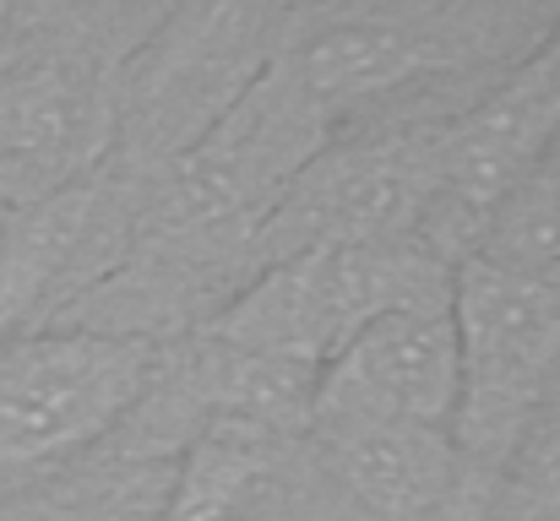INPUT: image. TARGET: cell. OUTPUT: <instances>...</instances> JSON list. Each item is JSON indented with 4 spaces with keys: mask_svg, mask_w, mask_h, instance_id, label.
<instances>
[{
    "mask_svg": "<svg viewBox=\"0 0 560 521\" xmlns=\"http://www.w3.org/2000/svg\"><path fill=\"white\" fill-rule=\"evenodd\" d=\"M446 305L457 332L452 446L490 495L517 440L560 396V267L463 256L452 261Z\"/></svg>",
    "mask_w": 560,
    "mask_h": 521,
    "instance_id": "2",
    "label": "cell"
},
{
    "mask_svg": "<svg viewBox=\"0 0 560 521\" xmlns=\"http://www.w3.org/2000/svg\"><path fill=\"white\" fill-rule=\"evenodd\" d=\"M485 521H560V396L506 457Z\"/></svg>",
    "mask_w": 560,
    "mask_h": 521,
    "instance_id": "15",
    "label": "cell"
},
{
    "mask_svg": "<svg viewBox=\"0 0 560 521\" xmlns=\"http://www.w3.org/2000/svg\"><path fill=\"white\" fill-rule=\"evenodd\" d=\"M457 413V332L446 294L381 310L354 332L311 396V429L332 435L354 424H424L452 429Z\"/></svg>",
    "mask_w": 560,
    "mask_h": 521,
    "instance_id": "8",
    "label": "cell"
},
{
    "mask_svg": "<svg viewBox=\"0 0 560 521\" xmlns=\"http://www.w3.org/2000/svg\"><path fill=\"white\" fill-rule=\"evenodd\" d=\"M164 347L137 332H27L0 343V484L49 467L148 402Z\"/></svg>",
    "mask_w": 560,
    "mask_h": 521,
    "instance_id": "4",
    "label": "cell"
},
{
    "mask_svg": "<svg viewBox=\"0 0 560 521\" xmlns=\"http://www.w3.org/2000/svg\"><path fill=\"white\" fill-rule=\"evenodd\" d=\"M5 27H11V0H0V38H5Z\"/></svg>",
    "mask_w": 560,
    "mask_h": 521,
    "instance_id": "16",
    "label": "cell"
},
{
    "mask_svg": "<svg viewBox=\"0 0 560 521\" xmlns=\"http://www.w3.org/2000/svg\"><path fill=\"white\" fill-rule=\"evenodd\" d=\"M294 66L305 87L327 109H338L349 98H371V93L397 87L402 76H413L424 66V44L392 22H343L311 38L305 49H294Z\"/></svg>",
    "mask_w": 560,
    "mask_h": 521,
    "instance_id": "13",
    "label": "cell"
},
{
    "mask_svg": "<svg viewBox=\"0 0 560 521\" xmlns=\"http://www.w3.org/2000/svg\"><path fill=\"white\" fill-rule=\"evenodd\" d=\"M98 223V185L77 179L33 196L0 217V338L33 327L38 310L71 283Z\"/></svg>",
    "mask_w": 560,
    "mask_h": 521,
    "instance_id": "11",
    "label": "cell"
},
{
    "mask_svg": "<svg viewBox=\"0 0 560 521\" xmlns=\"http://www.w3.org/2000/svg\"><path fill=\"white\" fill-rule=\"evenodd\" d=\"M272 435L240 418H207L186 446L164 521H261Z\"/></svg>",
    "mask_w": 560,
    "mask_h": 521,
    "instance_id": "12",
    "label": "cell"
},
{
    "mask_svg": "<svg viewBox=\"0 0 560 521\" xmlns=\"http://www.w3.org/2000/svg\"><path fill=\"white\" fill-rule=\"evenodd\" d=\"M327 126L332 109L305 87L294 55H267L250 87L159 169L142 234L153 250H250L278 196L327 147Z\"/></svg>",
    "mask_w": 560,
    "mask_h": 521,
    "instance_id": "1",
    "label": "cell"
},
{
    "mask_svg": "<svg viewBox=\"0 0 560 521\" xmlns=\"http://www.w3.org/2000/svg\"><path fill=\"white\" fill-rule=\"evenodd\" d=\"M104 142H115V109L71 71L33 66L0 82V190L16 206L88 179Z\"/></svg>",
    "mask_w": 560,
    "mask_h": 521,
    "instance_id": "9",
    "label": "cell"
},
{
    "mask_svg": "<svg viewBox=\"0 0 560 521\" xmlns=\"http://www.w3.org/2000/svg\"><path fill=\"white\" fill-rule=\"evenodd\" d=\"M261 66V0H186L131 60L126 93L109 104L115 131L137 158L164 169L250 87Z\"/></svg>",
    "mask_w": 560,
    "mask_h": 521,
    "instance_id": "5",
    "label": "cell"
},
{
    "mask_svg": "<svg viewBox=\"0 0 560 521\" xmlns=\"http://www.w3.org/2000/svg\"><path fill=\"white\" fill-rule=\"evenodd\" d=\"M560 131V49L523 66L501 93L474 104L457 126L435 131L430 201L419 239L452 267L479 250L495 206L534 169L545 142Z\"/></svg>",
    "mask_w": 560,
    "mask_h": 521,
    "instance_id": "6",
    "label": "cell"
},
{
    "mask_svg": "<svg viewBox=\"0 0 560 521\" xmlns=\"http://www.w3.org/2000/svg\"><path fill=\"white\" fill-rule=\"evenodd\" d=\"M474 256L506 267H560V131L545 142L534 169L512 185V196L495 206Z\"/></svg>",
    "mask_w": 560,
    "mask_h": 521,
    "instance_id": "14",
    "label": "cell"
},
{
    "mask_svg": "<svg viewBox=\"0 0 560 521\" xmlns=\"http://www.w3.org/2000/svg\"><path fill=\"white\" fill-rule=\"evenodd\" d=\"M430 153H435V137L365 142V147L327 142L278 196V206L250 239V256H261L267 267V261L322 250V245L419 239L424 201H430Z\"/></svg>",
    "mask_w": 560,
    "mask_h": 521,
    "instance_id": "7",
    "label": "cell"
},
{
    "mask_svg": "<svg viewBox=\"0 0 560 521\" xmlns=\"http://www.w3.org/2000/svg\"><path fill=\"white\" fill-rule=\"evenodd\" d=\"M446 283L452 267L424 239L322 245L256 267V277L201 327V338L322 375L381 310L435 299L446 294Z\"/></svg>",
    "mask_w": 560,
    "mask_h": 521,
    "instance_id": "3",
    "label": "cell"
},
{
    "mask_svg": "<svg viewBox=\"0 0 560 521\" xmlns=\"http://www.w3.org/2000/svg\"><path fill=\"white\" fill-rule=\"evenodd\" d=\"M354 495V506L375 521H457L468 517V495L479 489L452 446V429L424 424H354L316 435ZM485 495V489H479ZM490 511V495H485Z\"/></svg>",
    "mask_w": 560,
    "mask_h": 521,
    "instance_id": "10",
    "label": "cell"
}]
</instances>
